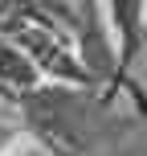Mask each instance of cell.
Wrapping results in <instances>:
<instances>
[{"label": "cell", "instance_id": "obj_1", "mask_svg": "<svg viewBox=\"0 0 147 156\" xmlns=\"http://www.w3.org/2000/svg\"><path fill=\"white\" fill-rule=\"evenodd\" d=\"M0 78L12 82V86H33L37 82V62H33L21 45L0 41Z\"/></svg>", "mask_w": 147, "mask_h": 156}]
</instances>
